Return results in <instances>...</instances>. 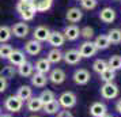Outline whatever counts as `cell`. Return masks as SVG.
<instances>
[{
  "label": "cell",
  "mask_w": 121,
  "mask_h": 117,
  "mask_svg": "<svg viewBox=\"0 0 121 117\" xmlns=\"http://www.w3.org/2000/svg\"><path fill=\"white\" fill-rule=\"evenodd\" d=\"M98 52L97 49V46L94 45L93 41H84L80 46H79V53L82 56V59H90V57H93L95 53Z\"/></svg>",
  "instance_id": "obj_5"
},
{
  "label": "cell",
  "mask_w": 121,
  "mask_h": 117,
  "mask_svg": "<svg viewBox=\"0 0 121 117\" xmlns=\"http://www.w3.org/2000/svg\"><path fill=\"white\" fill-rule=\"evenodd\" d=\"M39 97V100L42 101V104H49V102H52V101H55L56 100V95L53 91H50V90H44L41 94L38 95Z\"/></svg>",
  "instance_id": "obj_33"
},
{
  "label": "cell",
  "mask_w": 121,
  "mask_h": 117,
  "mask_svg": "<svg viewBox=\"0 0 121 117\" xmlns=\"http://www.w3.org/2000/svg\"><path fill=\"white\" fill-rule=\"evenodd\" d=\"M30 1L33 3L37 12H46L53 4V0H30Z\"/></svg>",
  "instance_id": "obj_20"
},
{
  "label": "cell",
  "mask_w": 121,
  "mask_h": 117,
  "mask_svg": "<svg viewBox=\"0 0 121 117\" xmlns=\"http://www.w3.org/2000/svg\"><path fill=\"white\" fill-rule=\"evenodd\" d=\"M80 4L84 10H94L98 4V1L97 0H80Z\"/></svg>",
  "instance_id": "obj_36"
},
{
  "label": "cell",
  "mask_w": 121,
  "mask_h": 117,
  "mask_svg": "<svg viewBox=\"0 0 121 117\" xmlns=\"http://www.w3.org/2000/svg\"><path fill=\"white\" fill-rule=\"evenodd\" d=\"M7 60H8V61H10V64H11V65H14V67H19V65H22L23 63L27 61V60H26V56H25V53H23L22 50H18V49L12 50V53L10 55V57H8Z\"/></svg>",
  "instance_id": "obj_9"
},
{
  "label": "cell",
  "mask_w": 121,
  "mask_h": 117,
  "mask_svg": "<svg viewBox=\"0 0 121 117\" xmlns=\"http://www.w3.org/2000/svg\"><path fill=\"white\" fill-rule=\"evenodd\" d=\"M8 87V80L4 79L3 76H0V93H4Z\"/></svg>",
  "instance_id": "obj_37"
},
{
  "label": "cell",
  "mask_w": 121,
  "mask_h": 117,
  "mask_svg": "<svg viewBox=\"0 0 121 117\" xmlns=\"http://www.w3.org/2000/svg\"><path fill=\"white\" fill-rule=\"evenodd\" d=\"M65 18H67L68 22H71L72 25H75V23H78L79 21H82L83 12H82L80 8H78V7H72V8H69V10L67 11Z\"/></svg>",
  "instance_id": "obj_15"
},
{
  "label": "cell",
  "mask_w": 121,
  "mask_h": 117,
  "mask_svg": "<svg viewBox=\"0 0 121 117\" xmlns=\"http://www.w3.org/2000/svg\"><path fill=\"white\" fill-rule=\"evenodd\" d=\"M63 60L67 64H69V65H76V64L80 63L82 56H80V53H79L78 49H68L67 52L63 53Z\"/></svg>",
  "instance_id": "obj_6"
},
{
  "label": "cell",
  "mask_w": 121,
  "mask_h": 117,
  "mask_svg": "<svg viewBox=\"0 0 121 117\" xmlns=\"http://www.w3.org/2000/svg\"><path fill=\"white\" fill-rule=\"evenodd\" d=\"M0 117H12V116H11V114H7V113H6V114H0Z\"/></svg>",
  "instance_id": "obj_40"
},
{
  "label": "cell",
  "mask_w": 121,
  "mask_h": 117,
  "mask_svg": "<svg viewBox=\"0 0 121 117\" xmlns=\"http://www.w3.org/2000/svg\"><path fill=\"white\" fill-rule=\"evenodd\" d=\"M48 42H49V45H52L53 48H57V49H59L60 46L64 45V42H65V37H64V34L63 33L55 30V31H50L49 38H48Z\"/></svg>",
  "instance_id": "obj_10"
},
{
  "label": "cell",
  "mask_w": 121,
  "mask_h": 117,
  "mask_svg": "<svg viewBox=\"0 0 121 117\" xmlns=\"http://www.w3.org/2000/svg\"><path fill=\"white\" fill-rule=\"evenodd\" d=\"M46 59H48V61L50 64H57V63H60L63 60V52L60 49H57V48H53V49H50L48 52Z\"/></svg>",
  "instance_id": "obj_23"
},
{
  "label": "cell",
  "mask_w": 121,
  "mask_h": 117,
  "mask_svg": "<svg viewBox=\"0 0 121 117\" xmlns=\"http://www.w3.org/2000/svg\"><path fill=\"white\" fill-rule=\"evenodd\" d=\"M57 102H59L60 108H64V109H71V108H73V106L76 105V102H78L76 94H75V93H72V91H64V93L59 97Z\"/></svg>",
  "instance_id": "obj_3"
},
{
  "label": "cell",
  "mask_w": 121,
  "mask_h": 117,
  "mask_svg": "<svg viewBox=\"0 0 121 117\" xmlns=\"http://www.w3.org/2000/svg\"><path fill=\"white\" fill-rule=\"evenodd\" d=\"M94 45L97 46V49L98 50L108 49V48L110 46V42H109L108 35H106V34H101V35H98V37L95 38V41H94Z\"/></svg>",
  "instance_id": "obj_25"
},
{
  "label": "cell",
  "mask_w": 121,
  "mask_h": 117,
  "mask_svg": "<svg viewBox=\"0 0 121 117\" xmlns=\"http://www.w3.org/2000/svg\"><path fill=\"white\" fill-rule=\"evenodd\" d=\"M30 117H38V116H30Z\"/></svg>",
  "instance_id": "obj_42"
},
{
  "label": "cell",
  "mask_w": 121,
  "mask_h": 117,
  "mask_svg": "<svg viewBox=\"0 0 121 117\" xmlns=\"http://www.w3.org/2000/svg\"><path fill=\"white\" fill-rule=\"evenodd\" d=\"M29 31H30V27H29V25L26 22H18L15 23L14 26L11 27V33L18 37V38H25V37H27L29 35Z\"/></svg>",
  "instance_id": "obj_8"
},
{
  "label": "cell",
  "mask_w": 121,
  "mask_h": 117,
  "mask_svg": "<svg viewBox=\"0 0 121 117\" xmlns=\"http://www.w3.org/2000/svg\"><path fill=\"white\" fill-rule=\"evenodd\" d=\"M15 74H17L15 67L11 65V64H8V65H4V67L1 68V71H0V76H3L4 79L10 80V79H12L14 76H15Z\"/></svg>",
  "instance_id": "obj_26"
},
{
  "label": "cell",
  "mask_w": 121,
  "mask_h": 117,
  "mask_svg": "<svg viewBox=\"0 0 121 117\" xmlns=\"http://www.w3.org/2000/svg\"><path fill=\"white\" fill-rule=\"evenodd\" d=\"M57 117H73V114L68 109H64V110H60L57 113Z\"/></svg>",
  "instance_id": "obj_38"
},
{
  "label": "cell",
  "mask_w": 121,
  "mask_h": 117,
  "mask_svg": "<svg viewBox=\"0 0 121 117\" xmlns=\"http://www.w3.org/2000/svg\"><path fill=\"white\" fill-rule=\"evenodd\" d=\"M12 37L10 26H0V44H7Z\"/></svg>",
  "instance_id": "obj_27"
},
{
  "label": "cell",
  "mask_w": 121,
  "mask_h": 117,
  "mask_svg": "<svg viewBox=\"0 0 121 117\" xmlns=\"http://www.w3.org/2000/svg\"><path fill=\"white\" fill-rule=\"evenodd\" d=\"M17 11L21 15V18L23 19V22H29L33 21L35 17V8H34L33 3L30 0H18L17 3Z\"/></svg>",
  "instance_id": "obj_1"
},
{
  "label": "cell",
  "mask_w": 121,
  "mask_h": 117,
  "mask_svg": "<svg viewBox=\"0 0 121 117\" xmlns=\"http://www.w3.org/2000/svg\"><path fill=\"white\" fill-rule=\"evenodd\" d=\"M26 108H27L29 112H31V113H37V112L42 110L44 104H42V101L39 100V97H31L30 100L26 101Z\"/></svg>",
  "instance_id": "obj_17"
},
{
  "label": "cell",
  "mask_w": 121,
  "mask_h": 117,
  "mask_svg": "<svg viewBox=\"0 0 121 117\" xmlns=\"http://www.w3.org/2000/svg\"><path fill=\"white\" fill-rule=\"evenodd\" d=\"M30 80H31V86L37 87V89H42L46 86V83L49 82L48 80V76L45 74H39V72H34L31 76H30Z\"/></svg>",
  "instance_id": "obj_14"
},
{
  "label": "cell",
  "mask_w": 121,
  "mask_h": 117,
  "mask_svg": "<svg viewBox=\"0 0 121 117\" xmlns=\"http://www.w3.org/2000/svg\"><path fill=\"white\" fill-rule=\"evenodd\" d=\"M116 110L121 114V100H118L117 102H116Z\"/></svg>",
  "instance_id": "obj_39"
},
{
  "label": "cell",
  "mask_w": 121,
  "mask_h": 117,
  "mask_svg": "<svg viewBox=\"0 0 121 117\" xmlns=\"http://www.w3.org/2000/svg\"><path fill=\"white\" fill-rule=\"evenodd\" d=\"M63 34H64L65 39H68V41H75V39H78L79 35H80V29L76 25H68V26L64 29Z\"/></svg>",
  "instance_id": "obj_16"
},
{
  "label": "cell",
  "mask_w": 121,
  "mask_h": 117,
  "mask_svg": "<svg viewBox=\"0 0 121 117\" xmlns=\"http://www.w3.org/2000/svg\"><path fill=\"white\" fill-rule=\"evenodd\" d=\"M49 34H50L49 27H46V26H38V27L34 29V31H33V39H35V41H38V42L42 44L45 41H48Z\"/></svg>",
  "instance_id": "obj_12"
},
{
  "label": "cell",
  "mask_w": 121,
  "mask_h": 117,
  "mask_svg": "<svg viewBox=\"0 0 121 117\" xmlns=\"http://www.w3.org/2000/svg\"><path fill=\"white\" fill-rule=\"evenodd\" d=\"M99 19H101L104 23H112V22H114V19H116V11L113 10V8H110V7H106V8H104L102 11L99 12Z\"/></svg>",
  "instance_id": "obj_21"
},
{
  "label": "cell",
  "mask_w": 121,
  "mask_h": 117,
  "mask_svg": "<svg viewBox=\"0 0 121 117\" xmlns=\"http://www.w3.org/2000/svg\"><path fill=\"white\" fill-rule=\"evenodd\" d=\"M23 105H25V102H23L17 94L7 97L6 101H4V108H6V110H8L10 113H18V112H21Z\"/></svg>",
  "instance_id": "obj_2"
},
{
  "label": "cell",
  "mask_w": 121,
  "mask_h": 117,
  "mask_svg": "<svg viewBox=\"0 0 121 117\" xmlns=\"http://www.w3.org/2000/svg\"><path fill=\"white\" fill-rule=\"evenodd\" d=\"M108 38L110 44H120L121 42V30L120 29H112L108 31Z\"/></svg>",
  "instance_id": "obj_29"
},
{
  "label": "cell",
  "mask_w": 121,
  "mask_h": 117,
  "mask_svg": "<svg viewBox=\"0 0 121 117\" xmlns=\"http://www.w3.org/2000/svg\"><path fill=\"white\" fill-rule=\"evenodd\" d=\"M21 76H23V78H30L31 75L34 74V65L31 64V63H23L22 65H19L18 67V71H17Z\"/></svg>",
  "instance_id": "obj_22"
},
{
  "label": "cell",
  "mask_w": 121,
  "mask_h": 117,
  "mask_svg": "<svg viewBox=\"0 0 121 117\" xmlns=\"http://www.w3.org/2000/svg\"><path fill=\"white\" fill-rule=\"evenodd\" d=\"M42 110L45 113H48V114H57L60 112V105L55 100V101H52V102H49V104H45L44 108H42Z\"/></svg>",
  "instance_id": "obj_28"
},
{
  "label": "cell",
  "mask_w": 121,
  "mask_h": 117,
  "mask_svg": "<svg viewBox=\"0 0 121 117\" xmlns=\"http://www.w3.org/2000/svg\"><path fill=\"white\" fill-rule=\"evenodd\" d=\"M102 117H113V116H112V114H108V113H106V114H105V116H102Z\"/></svg>",
  "instance_id": "obj_41"
},
{
  "label": "cell",
  "mask_w": 121,
  "mask_h": 117,
  "mask_svg": "<svg viewBox=\"0 0 121 117\" xmlns=\"http://www.w3.org/2000/svg\"><path fill=\"white\" fill-rule=\"evenodd\" d=\"M80 35L84 37L87 41H91V38L94 37V29L90 27V26H84V27L80 30Z\"/></svg>",
  "instance_id": "obj_35"
},
{
  "label": "cell",
  "mask_w": 121,
  "mask_h": 117,
  "mask_svg": "<svg viewBox=\"0 0 121 117\" xmlns=\"http://www.w3.org/2000/svg\"><path fill=\"white\" fill-rule=\"evenodd\" d=\"M118 86L114 84L113 82L109 83H104V86L101 87V97L105 100H114L116 97L118 95Z\"/></svg>",
  "instance_id": "obj_4"
},
{
  "label": "cell",
  "mask_w": 121,
  "mask_h": 117,
  "mask_svg": "<svg viewBox=\"0 0 121 117\" xmlns=\"http://www.w3.org/2000/svg\"><path fill=\"white\" fill-rule=\"evenodd\" d=\"M108 68H109L108 67V61L104 60V59H97V60L94 61V64H93V69L97 74L104 72L105 69H108Z\"/></svg>",
  "instance_id": "obj_32"
},
{
  "label": "cell",
  "mask_w": 121,
  "mask_h": 117,
  "mask_svg": "<svg viewBox=\"0 0 121 117\" xmlns=\"http://www.w3.org/2000/svg\"><path fill=\"white\" fill-rule=\"evenodd\" d=\"M17 95L25 102V101L30 100V98L33 97V89H31L30 86H27V84H23V86H21V87L18 89Z\"/></svg>",
  "instance_id": "obj_24"
},
{
  "label": "cell",
  "mask_w": 121,
  "mask_h": 117,
  "mask_svg": "<svg viewBox=\"0 0 121 117\" xmlns=\"http://www.w3.org/2000/svg\"><path fill=\"white\" fill-rule=\"evenodd\" d=\"M41 50H42V44L35 39H30L25 44V52L30 56H37L38 53H41Z\"/></svg>",
  "instance_id": "obj_13"
},
{
  "label": "cell",
  "mask_w": 121,
  "mask_h": 117,
  "mask_svg": "<svg viewBox=\"0 0 121 117\" xmlns=\"http://www.w3.org/2000/svg\"><path fill=\"white\" fill-rule=\"evenodd\" d=\"M108 113V108L104 102H94L90 106V114L93 117H102Z\"/></svg>",
  "instance_id": "obj_18"
},
{
  "label": "cell",
  "mask_w": 121,
  "mask_h": 117,
  "mask_svg": "<svg viewBox=\"0 0 121 117\" xmlns=\"http://www.w3.org/2000/svg\"><path fill=\"white\" fill-rule=\"evenodd\" d=\"M108 67L113 71H117V69H121V56L114 55L112 56L108 61Z\"/></svg>",
  "instance_id": "obj_30"
},
{
  "label": "cell",
  "mask_w": 121,
  "mask_h": 117,
  "mask_svg": "<svg viewBox=\"0 0 121 117\" xmlns=\"http://www.w3.org/2000/svg\"><path fill=\"white\" fill-rule=\"evenodd\" d=\"M34 65V71L35 72H39V74H46L50 72V69H52V64H50L49 61H48V59H38L37 61H35V64H33Z\"/></svg>",
  "instance_id": "obj_19"
},
{
  "label": "cell",
  "mask_w": 121,
  "mask_h": 117,
  "mask_svg": "<svg viewBox=\"0 0 121 117\" xmlns=\"http://www.w3.org/2000/svg\"><path fill=\"white\" fill-rule=\"evenodd\" d=\"M78 1H80V0H78Z\"/></svg>",
  "instance_id": "obj_44"
},
{
  "label": "cell",
  "mask_w": 121,
  "mask_h": 117,
  "mask_svg": "<svg viewBox=\"0 0 121 117\" xmlns=\"http://www.w3.org/2000/svg\"><path fill=\"white\" fill-rule=\"evenodd\" d=\"M65 78H67V75L61 68H55V69H50L48 80L53 84H61L65 80Z\"/></svg>",
  "instance_id": "obj_11"
},
{
  "label": "cell",
  "mask_w": 121,
  "mask_h": 117,
  "mask_svg": "<svg viewBox=\"0 0 121 117\" xmlns=\"http://www.w3.org/2000/svg\"><path fill=\"white\" fill-rule=\"evenodd\" d=\"M72 79H73V82H75L76 84L83 86V84H87L88 82H90L91 75H90V72H88L87 69H84V68H79V69H76V71L73 72Z\"/></svg>",
  "instance_id": "obj_7"
},
{
  "label": "cell",
  "mask_w": 121,
  "mask_h": 117,
  "mask_svg": "<svg viewBox=\"0 0 121 117\" xmlns=\"http://www.w3.org/2000/svg\"><path fill=\"white\" fill-rule=\"evenodd\" d=\"M99 76H101V80H102L104 83H109V82H113V80H114L116 71H113V69L108 68V69H105L104 72L99 74Z\"/></svg>",
  "instance_id": "obj_31"
},
{
  "label": "cell",
  "mask_w": 121,
  "mask_h": 117,
  "mask_svg": "<svg viewBox=\"0 0 121 117\" xmlns=\"http://www.w3.org/2000/svg\"><path fill=\"white\" fill-rule=\"evenodd\" d=\"M0 114H1V108H0Z\"/></svg>",
  "instance_id": "obj_43"
},
{
  "label": "cell",
  "mask_w": 121,
  "mask_h": 117,
  "mask_svg": "<svg viewBox=\"0 0 121 117\" xmlns=\"http://www.w3.org/2000/svg\"><path fill=\"white\" fill-rule=\"evenodd\" d=\"M12 50H14V48H12L11 45L0 44V59H8L10 55L12 53Z\"/></svg>",
  "instance_id": "obj_34"
}]
</instances>
